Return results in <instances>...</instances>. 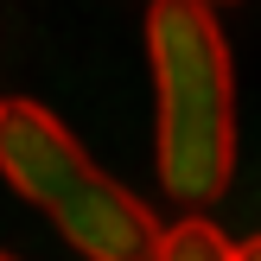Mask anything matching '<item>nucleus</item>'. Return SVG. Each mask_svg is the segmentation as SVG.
Listing matches in <instances>:
<instances>
[{
	"instance_id": "2",
	"label": "nucleus",
	"mask_w": 261,
	"mask_h": 261,
	"mask_svg": "<svg viewBox=\"0 0 261 261\" xmlns=\"http://www.w3.org/2000/svg\"><path fill=\"white\" fill-rule=\"evenodd\" d=\"M0 178L19 191L32 211L51 217L64 242L83 261H153L166 223L109 178L76 134L38 102H0Z\"/></svg>"
},
{
	"instance_id": "6",
	"label": "nucleus",
	"mask_w": 261,
	"mask_h": 261,
	"mask_svg": "<svg viewBox=\"0 0 261 261\" xmlns=\"http://www.w3.org/2000/svg\"><path fill=\"white\" fill-rule=\"evenodd\" d=\"M204 7H217V0H204Z\"/></svg>"
},
{
	"instance_id": "1",
	"label": "nucleus",
	"mask_w": 261,
	"mask_h": 261,
	"mask_svg": "<svg viewBox=\"0 0 261 261\" xmlns=\"http://www.w3.org/2000/svg\"><path fill=\"white\" fill-rule=\"evenodd\" d=\"M153 70V178L172 204H217L236 178V58L204 0L147 7Z\"/></svg>"
},
{
	"instance_id": "5",
	"label": "nucleus",
	"mask_w": 261,
	"mask_h": 261,
	"mask_svg": "<svg viewBox=\"0 0 261 261\" xmlns=\"http://www.w3.org/2000/svg\"><path fill=\"white\" fill-rule=\"evenodd\" d=\"M0 261H19V255H7V249H0Z\"/></svg>"
},
{
	"instance_id": "3",
	"label": "nucleus",
	"mask_w": 261,
	"mask_h": 261,
	"mask_svg": "<svg viewBox=\"0 0 261 261\" xmlns=\"http://www.w3.org/2000/svg\"><path fill=\"white\" fill-rule=\"evenodd\" d=\"M153 261H236V249L211 217H178V223H166Z\"/></svg>"
},
{
	"instance_id": "4",
	"label": "nucleus",
	"mask_w": 261,
	"mask_h": 261,
	"mask_svg": "<svg viewBox=\"0 0 261 261\" xmlns=\"http://www.w3.org/2000/svg\"><path fill=\"white\" fill-rule=\"evenodd\" d=\"M236 261H261V236H249V242H236Z\"/></svg>"
}]
</instances>
